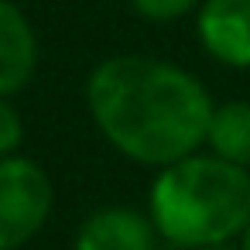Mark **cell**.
Segmentation results:
<instances>
[{
  "instance_id": "52a82bcc",
  "label": "cell",
  "mask_w": 250,
  "mask_h": 250,
  "mask_svg": "<svg viewBox=\"0 0 250 250\" xmlns=\"http://www.w3.org/2000/svg\"><path fill=\"white\" fill-rule=\"evenodd\" d=\"M206 147L240 168H250V103H223L212 110L209 130H206Z\"/></svg>"
},
{
  "instance_id": "ba28073f",
  "label": "cell",
  "mask_w": 250,
  "mask_h": 250,
  "mask_svg": "<svg viewBox=\"0 0 250 250\" xmlns=\"http://www.w3.org/2000/svg\"><path fill=\"white\" fill-rule=\"evenodd\" d=\"M134 11L144 18V21H154V24H168V21H178L192 11L202 7V0H130Z\"/></svg>"
},
{
  "instance_id": "3957f363",
  "label": "cell",
  "mask_w": 250,
  "mask_h": 250,
  "mask_svg": "<svg viewBox=\"0 0 250 250\" xmlns=\"http://www.w3.org/2000/svg\"><path fill=\"white\" fill-rule=\"evenodd\" d=\"M55 188L48 171L21 154L0 158V250H21L52 216Z\"/></svg>"
},
{
  "instance_id": "8fae6325",
  "label": "cell",
  "mask_w": 250,
  "mask_h": 250,
  "mask_svg": "<svg viewBox=\"0 0 250 250\" xmlns=\"http://www.w3.org/2000/svg\"><path fill=\"white\" fill-rule=\"evenodd\" d=\"M206 250H233V247H206Z\"/></svg>"
},
{
  "instance_id": "30bf717a",
  "label": "cell",
  "mask_w": 250,
  "mask_h": 250,
  "mask_svg": "<svg viewBox=\"0 0 250 250\" xmlns=\"http://www.w3.org/2000/svg\"><path fill=\"white\" fill-rule=\"evenodd\" d=\"M243 250H250V226L243 229Z\"/></svg>"
},
{
  "instance_id": "8992f818",
  "label": "cell",
  "mask_w": 250,
  "mask_h": 250,
  "mask_svg": "<svg viewBox=\"0 0 250 250\" xmlns=\"http://www.w3.org/2000/svg\"><path fill=\"white\" fill-rule=\"evenodd\" d=\"M38 69V38L11 0H0V96L21 93Z\"/></svg>"
},
{
  "instance_id": "6da1fadb",
  "label": "cell",
  "mask_w": 250,
  "mask_h": 250,
  "mask_svg": "<svg viewBox=\"0 0 250 250\" xmlns=\"http://www.w3.org/2000/svg\"><path fill=\"white\" fill-rule=\"evenodd\" d=\"M86 106L124 158L154 168L195 154L216 110L192 72L151 55L100 62L86 83Z\"/></svg>"
},
{
  "instance_id": "5b68a950",
  "label": "cell",
  "mask_w": 250,
  "mask_h": 250,
  "mask_svg": "<svg viewBox=\"0 0 250 250\" xmlns=\"http://www.w3.org/2000/svg\"><path fill=\"white\" fill-rule=\"evenodd\" d=\"M154 247H158L154 219L127 206L96 209L76 233V250H154Z\"/></svg>"
},
{
  "instance_id": "7a4b0ae2",
  "label": "cell",
  "mask_w": 250,
  "mask_h": 250,
  "mask_svg": "<svg viewBox=\"0 0 250 250\" xmlns=\"http://www.w3.org/2000/svg\"><path fill=\"white\" fill-rule=\"evenodd\" d=\"M147 206L161 240L185 250L226 247L250 226V168L195 151L158 171Z\"/></svg>"
},
{
  "instance_id": "277c9868",
  "label": "cell",
  "mask_w": 250,
  "mask_h": 250,
  "mask_svg": "<svg viewBox=\"0 0 250 250\" xmlns=\"http://www.w3.org/2000/svg\"><path fill=\"white\" fill-rule=\"evenodd\" d=\"M195 28L202 48L216 62L250 69V0H202Z\"/></svg>"
},
{
  "instance_id": "9c48e42d",
  "label": "cell",
  "mask_w": 250,
  "mask_h": 250,
  "mask_svg": "<svg viewBox=\"0 0 250 250\" xmlns=\"http://www.w3.org/2000/svg\"><path fill=\"white\" fill-rule=\"evenodd\" d=\"M21 141H24V124H21V113L14 110L11 96H0V158L18 154Z\"/></svg>"
}]
</instances>
